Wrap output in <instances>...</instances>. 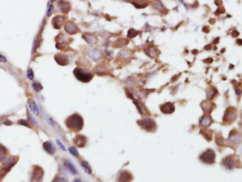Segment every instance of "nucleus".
Here are the masks:
<instances>
[{"label": "nucleus", "mask_w": 242, "mask_h": 182, "mask_svg": "<svg viewBox=\"0 0 242 182\" xmlns=\"http://www.w3.org/2000/svg\"><path fill=\"white\" fill-rule=\"evenodd\" d=\"M4 124L7 125H10L12 124V122H11L10 121H9V120H7V121H5L4 123Z\"/></svg>", "instance_id": "nucleus-46"}, {"label": "nucleus", "mask_w": 242, "mask_h": 182, "mask_svg": "<svg viewBox=\"0 0 242 182\" xmlns=\"http://www.w3.org/2000/svg\"><path fill=\"white\" fill-rule=\"evenodd\" d=\"M65 167L67 168V170L70 172V173H71L73 175H75V174H77V171L75 168V166L73 165V164L71 162V161L70 160H67L65 162Z\"/></svg>", "instance_id": "nucleus-27"}, {"label": "nucleus", "mask_w": 242, "mask_h": 182, "mask_svg": "<svg viewBox=\"0 0 242 182\" xmlns=\"http://www.w3.org/2000/svg\"><path fill=\"white\" fill-rule=\"evenodd\" d=\"M73 182H84V181H82V180L80 179H75L74 181H73Z\"/></svg>", "instance_id": "nucleus-49"}, {"label": "nucleus", "mask_w": 242, "mask_h": 182, "mask_svg": "<svg viewBox=\"0 0 242 182\" xmlns=\"http://www.w3.org/2000/svg\"><path fill=\"white\" fill-rule=\"evenodd\" d=\"M212 119L210 115L203 116L200 119V125L203 127H209L212 123Z\"/></svg>", "instance_id": "nucleus-20"}, {"label": "nucleus", "mask_w": 242, "mask_h": 182, "mask_svg": "<svg viewBox=\"0 0 242 182\" xmlns=\"http://www.w3.org/2000/svg\"><path fill=\"white\" fill-rule=\"evenodd\" d=\"M33 88H34V90L36 91V92H39L43 90V87L41 84L37 82H35L33 83Z\"/></svg>", "instance_id": "nucleus-34"}, {"label": "nucleus", "mask_w": 242, "mask_h": 182, "mask_svg": "<svg viewBox=\"0 0 242 182\" xmlns=\"http://www.w3.org/2000/svg\"><path fill=\"white\" fill-rule=\"evenodd\" d=\"M73 142L78 148H84L87 144V138L83 135H77L75 136Z\"/></svg>", "instance_id": "nucleus-9"}, {"label": "nucleus", "mask_w": 242, "mask_h": 182, "mask_svg": "<svg viewBox=\"0 0 242 182\" xmlns=\"http://www.w3.org/2000/svg\"><path fill=\"white\" fill-rule=\"evenodd\" d=\"M28 107H29L31 111L33 112V113L35 114V115H36V116H38V114H39L38 106L34 99H32V98H28Z\"/></svg>", "instance_id": "nucleus-21"}, {"label": "nucleus", "mask_w": 242, "mask_h": 182, "mask_svg": "<svg viewBox=\"0 0 242 182\" xmlns=\"http://www.w3.org/2000/svg\"><path fill=\"white\" fill-rule=\"evenodd\" d=\"M73 74L77 80L84 83L90 82L94 77L92 72L80 67H76L73 71Z\"/></svg>", "instance_id": "nucleus-2"}, {"label": "nucleus", "mask_w": 242, "mask_h": 182, "mask_svg": "<svg viewBox=\"0 0 242 182\" xmlns=\"http://www.w3.org/2000/svg\"><path fill=\"white\" fill-rule=\"evenodd\" d=\"M202 31H204L205 33H209L210 32V27L206 26H204L202 28Z\"/></svg>", "instance_id": "nucleus-43"}, {"label": "nucleus", "mask_w": 242, "mask_h": 182, "mask_svg": "<svg viewBox=\"0 0 242 182\" xmlns=\"http://www.w3.org/2000/svg\"><path fill=\"white\" fill-rule=\"evenodd\" d=\"M7 154V150L4 146L0 144V162H3L5 160Z\"/></svg>", "instance_id": "nucleus-29"}, {"label": "nucleus", "mask_w": 242, "mask_h": 182, "mask_svg": "<svg viewBox=\"0 0 242 182\" xmlns=\"http://www.w3.org/2000/svg\"><path fill=\"white\" fill-rule=\"evenodd\" d=\"M232 36H233V37H236V36H238L239 35V33L237 31V30H234L233 32H232Z\"/></svg>", "instance_id": "nucleus-44"}, {"label": "nucleus", "mask_w": 242, "mask_h": 182, "mask_svg": "<svg viewBox=\"0 0 242 182\" xmlns=\"http://www.w3.org/2000/svg\"><path fill=\"white\" fill-rule=\"evenodd\" d=\"M153 7H154V8L155 9H156V10L160 11V12H162L163 11V9H165L164 8L163 5L162 4V3L160 2V1H156L154 4V5H153Z\"/></svg>", "instance_id": "nucleus-32"}, {"label": "nucleus", "mask_w": 242, "mask_h": 182, "mask_svg": "<svg viewBox=\"0 0 242 182\" xmlns=\"http://www.w3.org/2000/svg\"><path fill=\"white\" fill-rule=\"evenodd\" d=\"M219 40H220V38H217L216 39H214V43H215V44L218 43Z\"/></svg>", "instance_id": "nucleus-50"}, {"label": "nucleus", "mask_w": 242, "mask_h": 182, "mask_svg": "<svg viewBox=\"0 0 242 182\" xmlns=\"http://www.w3.org/2000/svg\"><path fill=\"white\" fill-rule=\"evenodd\" d=\"M129 41L127 39H124V38H120V39L117 40V41L114 43L113 46L115 48H121L123 47V46H127L128 44Z\"/></svg>", "instance_id": "nucleus-28"}, {"label": "nucleus", "mask_w": 242, "mask_h": 182, "mask_svg": "<svg viewBox=\"0 0 242 182\" xmlns=\"http://www.w3.org/2000/svg\"><path fill=\"white\" fill-rule=\"evenodd\" d=\"M137 123L141 128L147 132H155L157 129V125L154 119L150 118H145L137 121Z\"/></svg>", "instance_id": "nucleus-3"}, {"label": "nucleus", "mask_w": 242, "mask_h": 182, "mask_svg": "<svg viewBox=\"0 0 242 182\" xmlns=\"http://www.w3.org/2000/svg\"><path fill=\"white\" fill-rule=\"evenodd\" d=\"M133 4L134 5L136 8H144V7H146L147 6V4H145L143 1H141V3H139V1H136V2L133 3Z\"/></svg>", "instance_id": "nucleus-37"}, {"label": "nucleus", "mask_w": 242, "mask_h": 182, "mask_svg": "<svg viewBox=\"0 0 242 182\" xmlns=\"http://www.w3.org/2000/svg\"><path fill=\"white\" fill-rule=\"evenodd\" d=\"M201 133H202L203 136L208 140H211L212 138V133L211 131H208L207 129H202L200 131Z\"/></svg>", "instance_id": "nucleus-30"}, {"label": "nucleus", "mask_w": 242, "mask_h": 182, "mask_svg": "<svg viewBox=\"0 0 242 182\" xmlns=\"http://www.w3.org/2000/svg\"><path fill=\"white\" fill-rule=\"evenodd\" d=\"M88 55L92 60H94L95 61H99L102 57V53L101 50L97 49V48H94V49L90 50L88 52Z\"/></svg>", "instance_id": "nucleus-15"}, {"label": "nucleus", "mask_w": 242, "mask_h": 182, "mask_svg": "<svg viewBox=\"0 0 242 182\" xmlns=\"http://www.w3.org/2000/svg\"><path fill=\"white\" fill-rule=\"evenodd\" d=\"M229 140L230 142L234 143V144H239L241 142V135L238 133L237 130L234 129L230 132Z\"/></svg>", "instance_id": "nucleus-11"}, {"label": "nucleus", "mask_w": 242, "mask_h": 182, "mask_svg": "<svg viewBox=\"0 0 242 182\" xmlns=\"http://www.w3.org/2000/svg\"><path fill=\"white\" fill-rule=\"evenodd\" d=\"M205 62V63H212V61H213V60L212 59V58H208V59H206V60H203Z\"/></svg>", "instance_id": "nucleus-45"}, {"label": "nucleus", "mask_w": 242, "mask_h": 182, "mask_svg": "<svg viewBox=\"0 0 242 182\" xmlns=\"http://www.w3.org/2000/svg\"><path fill=\"white\" fill-rule=\"evenodd\" d=\"M237 110L234 107L230 106L226 108L223 116V122L226 124H230L237 119Z\"/></svg>", "instance_id": "nucleus-4"}, {"label": "nucleus", "mask_w": 242, "mask_h": 182, "mask_svg": "<svg viewBox=\"0 0 242 182\" xmlns=\"http://www.w3.org/2000/svg\"><path fill=\"white\" fill-rule=\"evenodd\" d=\"M82 38L86 40L88 43L90 44H94L96 43L97 42V38L94 35L90 34H85L83 35Z\"/></svg>", "instance_id": "nucleus-25"}, {"label": "nucleus", "mask_w": 242, "mask_h": 182, "mask_svg": "<svg viewBox=\"0 0 242 182\" xmlns=\"http://www.w3.org/2000/svg\"><path fill=\"white\" fill-rule=\"evenodd\" d=\"M160 111L164 114H170L175 111V106L171 102H166L160 106Z\"/></svg>", "instance_id": "nucleus-7"}, {"label": "nucleus", "mask_w": 242, "mask_h": 182, "mask_svg": "<svg viewBox=\"0 0 242 182\" xmlns=\"http://www.w3.org/2000/svg\"><path fill=\"white\" fill-rule=\"evenodd\" d=\"M34 72L32 71L31 69H28V72H27V77L30 79V80H32L34 79Z\"/></svg>", "instance_id": "nucleus-39"}, {"label": "nucleus", "mask_w": 242, "mask_h": 182, "mask_svg": "<svg viewBox=\"0 0 242 182\" xmlns=\"http://www.w3.org/2000/svg\"><path fill=\"white\" fill-rule=\"evenodd\" d=\"M65 123L69 130L73 132H78L82 129L83 125H84V121L80 114L74 113L70 116L65 120Z\"/></svg>", "instance_id": "nucleus-1"}, {"label": "nucleus", "mask_w": 242, "mask_h": 182, "mask_svg": "<svg viewBox=\"0 0 242 182\" xmlns=\"http://www.w3.org/2000/svg\"><path fill=\"white\" fill-rule=\"evenodd\" d=\"M224 50H225V49H222V50H221V53H223V52L224 51Z\"/></svg>", "instance_id": "nucleus-52"}, {"label": "nucleus", "mask_w": 242, "mask_h": 182, "mask_svg": "<svg viewBox=\"0 0 242 182\" xmlns=\"http://www.w3.org/2000/svg\"><path fill=\"white\" fill-rule=\"evenodd\" d=\"M58 6L60 10L64 13H67V12H68L70 9V4L69 2H67V1H60L58 3Z\"/></svg>", "instance_id": "nucleus-23"}, {"label": "nucleus", "mask_w": 242, "mask_h": 182, "mask_svg": "<svg viewBox=\"0 0 242 182\" xmlns=\"http://www.w3.org/2000/svg\"><path fill=\"white\" fill-rule=\"evenodd\" d=\"M7 62V58H6L4 56H3L2 55H1V54H0V63H6Z\"/></svg>", "instance_id": "nucleus-42"}, {"label": "nucleus", "mask_w": 242, "mask_h": 182, "mask_svg": "<svg viewBox=\"0 0 242 182\" xmlns=\"http://www.w3.org/2000/svg\"><path fill=\"white\" fill-rule=\"evenodd\" d=\"M131 55H132V52L131 50L124 49L120 51L119 57L122 60H127L131 57Z\"/></svg>", "instance_id": "nucleus-26"}, {"label": "nucleus", "mask_w": 242, "mask_h": 182, "mask_svg": "<svg viewBox=\"0 0 242 182\" xmlns=\"http://www.w3.org/2000/svg\"><path fill=\"white\" fill-rule=\"evenodd\" d=\"M139 33L140 32L138 31L135 30V29H133V28H131V29H129V31H128L127 36L129 38H133V37H136L137 35L139 34Z\"/></svg>", "instance_id": "nucleus-33"}, {"label": "nucleus", "mask_w": 242, "mask_h": 182, "mask_svg": "<svg viewBox=\"0 0 242 182\" xmlns=\"http://www.w3.org/2000/svg\"><path fill=\"white\" fill-rule=\"evenodd\" d=\"M236 94H238V95H240V94H241V90H236Z\"/></svg>", "instance_id": "nucleus-51"}, {"label": "nucleus", "mask_w": 242, "mask_h": 182, "mask_svg": "<svg viewBox=\"0 0 242 182\" xmlns=\"http://www.w3.org/2000/svg\"><path fill=\"white\" fill-rule=\"evenodd\" d=\"M64 19H65V17L63 16H60V15L53 17L51 21V24L53 25V28L55 29L61 28L63 24Z\"/></svg>", "instance_id": "nucleus-13"}, {"label": "nucleus", "mask_w": 242, "mask_h": 182, "mask_svg": "<svg viewBox=\"0 0 242 182\" xmlns=\"http://www.w3.org/2000/svg\"><path fill=\"white\" fill-rule=\"evenodd\" d=\"M133 104L136 105V108H138L139 112L141 113V116H144V115H146V114H149L148 109H147V108L145 106L144 103L139 101L134 100L133 101Z\"/></svg>", "instance_id": "nucleus-17"}, {"label": "nucleus", "mask_w": 242, "mask_h": 182, "mask_svg": "<svg viewBox=\"0 0 242 182\" xmlns=\"http://www.w3.org/2000/svg\"><path fill=\"white\" fill-rule=\"evenodd\" d=\"M53 4H51L48 6V11H47V15L48 16H50L51 15L52 12H53Z\"/></svg>", "instance_id": "nucleus-40"}, {"label": "nucleus", "mask_w": 242, "mask_h": 182, "mask_svg": "<svg viewBox=\"0 0 242 182\" xmlns=\"http://www.w3.org/2000/svg\"><path fill=\"white\" fill-rule=\"evenodd\" d=\"M56 142H57L58 145V146L60 147V148H61L62 150H63V151H66V149H65V146H64V145H63V144H62V143L61 142V141L58 140H56Z\"/></svg>", "instance_id": "nucleus-41"}, {"label": "nucleus", "mask_w": 242, "mask_h": 182, "mask_svg": "<svg viewBox=\"0 0 242 182\" xmlns=\"http://www.w3.org/2000/svg\"><path fill=\"white\" fill-rule=\"evenodd\" d=\"M216 154L214 150L208 149L205 151L200 157V160L202 162L208 164H212L215 162Z\"/></svg>", "instance_id": "nucleus-5"}, {"label": "nucleus", "mask_w": 242, "mask_h": 182, "mask_svg": "<svg viewBox=\"0 0 242 182\" xmlns=\"http://www.w3.org/2000/svg\"><path fill=\"white\" fill-rule=\"evenodd\" d=\"M70 153L72 155H73L75 157H79V152L76 149V148H75V147H70V148H69L68 149Z\"/></svg>", "instance_id": "nucleus-35"}, {"label": "nucleus", "mask_w": 242, "mask_h": 182, "mask_svg": "<svg viewBox=\"0 0 242 182\" xmlns=\"http://www.w3.org/2000/svg\"><path fill=\"white\" fill-rule=\"evenodd\" d=\"M81 166H82V167L84 169L85 172H86V173H88V174H91L92 173V169H91L90 164H89L88 162H85V161H82L81 162Z\"/></svg>", "instance_id": "nucleus-31"}, {"label": "nucleus", "mask_w": 242, "mask_h": 182, "mask_svg": "<svg viewBox=\"0 0 242 182\" xmlns=\"http://www.w3.org/2000/svg\"><path fill=\"white\" fill-rule=\"evenodd\" d=\"M54 58H55L56 63L60 65H67L69 64V60L67 59V57L65 55H64V54H56Z\"/></svg>", "instance_id": "nucleus-14"}, {"label": "nucleus", "mask_w": 242, "mask_h": 182, "mask_svg": "<svg viewBox=\"0 0 242 182\" xmlns=\"http://www.w3.org/2000/svg\"><path fill=\"white\" fill-rule=\"evenodd\" d=\"M43 170L41 168L36 166L34 170V174L32 175V181L34 182H41L43 178Z\"/></svg>", "instance_id": "nucleus-12"}, {"label": "nucleus", "mask_w": 242, "mask_h": 182, "mask_svg": "<svg viewBox=\"0 0 242 182\" xmlns=\"http://www.w3.org/2000/svg\"><path fill=\"white\" fill-rule=\"evenodd\" d=\"M18 124L21 125H24V126H26V127H28V128H31L30 125H29V123H28V121H26V120H24V119H21V120H19V122H18Z\"/></svg>", "instance_id": "nucleus-36"}, {"label": "nucleus", "mask_w": 242, "mask_h": 182, "mask_svg": "<svg viewBox=\"0 0 242 182\" xmlns=\"http://www.w3.org/2000/svg\"><path fill=\"white\" fill-rule=\"evenodd\" d=\"M217 90L214 87H210L209 88L207 89L206 93H207V98L208 99L212 100L215 97L217 94Z\"/></svg>", "instance_id": "nucleus-24"}, {"label": "nucleus", "mask_w": 242, "mask_h": 182, "mask_svg": "<svg viewBox=\"0 0 242 182\" xmlns=\"http://www.w3.org/2000/svg\"><path fill=\"white\" fill-rule=\"evenodd\" d=\"M43 149L45 150L46 152H48V154H53L55 152V148L54 147L53 143H52L51 141H46V142H44L43 145Z\"/></svg>", "instance_id": "nucleus-19"}, {"label": "nucleus", "mask_w": 242, "mask_h": 182, "mask_svg": "<svg viewBox=\"0 0 242 182\" xmlns=\"http://www.w3.org/2000/svg\"><path fill=\"white\" fill-rule=\"evenodd\" d=\"M144 52L148 57L151 58L156 57L158 56V50L156 48L153 47V46H149V47L145 48Z\"/></svg>", "instance_id": "nucleus-22"}, {"label": "nucleus", "mask_w": 242, "mask_h": 182, "mask_svg": "<svg viewBox=\"0 0 242 182\" xmlns=\"http://www.w3.org/2000/svg\"><path fill=\"white\" fill-rule=\"evenodd\" d=\"M241 40H242L241 39H238L237 40V43L238 44H239V46H240L242 45V41H241Z\"/></svg>", "instance_id": "nucleus-48"}, {"label": "nucleus", "mask_w": 242, "mask_h": 182, "mask_svg": "<svg viewBox=\"0 0 242 182\" xmlns=\"http://www.w3.org/2000/svg\"><path fill=\"white\" fill-rule=\"evenodd\" d=\"M222 164H223L224 166H225L226 168H227L228 169H232L233 168L235 167L236 166L235 161H234V159L232 158L231 156L224 158L223 161H222Z\"/></svg>", "instance_id": "nucleus-18"}, {"label": "nucleus", "mask_w": 242, "mask_h": 182, "mask_svg": "<svg viewBox=\"0 0 242 182\" xmlns=\"http://www.w3.org/2000/svg\"><path fill=\"white\" fill-rule=\"evenodd\" d=\"M214 104L209 100H205L201 103V107H202L203 111L207 115H209L214 109Z\"/></svg>", "instance_id": "nucleus-8"}, {"label": "nucleus", "mask_w": 242, "mask_h": 182, "mask_svg": "<svg viewBox=\"0 0 242 182\" xmlns=\"http://www.w3.org/2000/svg\"><path fill=\"white\" fill-rule=\"evenodd\" d=\"M53 182H68V181L63 177H56L55 179L53 180Z\"/></svg>", "instance_id": "nucleus-38"}, {"label": "nucleus", "mask_w": 242, "mask_h": 182, "mask_svg": "<svg viewBox=\"0 0 242 182\" xmlns=\"http://www.w3.org/2000/svg\"><path fill=\"white\" fill-rule=\"evenodd\" d=\"M16 162H17V158L16 157H10L7 159V160H5V162H4L3 165L1 166V169L0 170V171H1L0 176H1V174L4 176L7 172L10 171V169L15 165Z\"/></svg>", "instance_id": "nucleus-6"}, {"label": "nucleus", "mask_w": 242, "mask_h": 182, "mask_svg": "<svg viewBox=\"0 0 242 182\" xmlns=\"http://www.w3.org/2000/svg\"><path fill=\"white\" fill-rule=\"evenodd\" d=\"M211 46L210 44H209V45H207V46H205V50H210L211 48H212V47H211Z\"/></svg>", "instance_id": "nucleus-47"}, {"label": "nucleus", "mask_w": 242, "mask_h": 182, "mask_svg": "<svg viewBox=\"0 0 242 182\" xmlns=\"http://www.w3.org/2000/svg\"><path fill=\"white\" fill-rule=\"evenodd\" d=\"M65 31L70 35L77 34V32H79V28H77L76 25L74 23H73L72 21H68V22H67L65 24Z\"/></svg>", "instance_id": "nucleus-10"}, {"label": "nucleus", "mask_w": 242, "mask_h": 182, "mask_svg": "<svg viewBox=\"0 0 242 182\" xmlns=\"http://www.w3.org/2000/svg\"><path fill=\"white\" fill-rule=\"evenodd\" d=\"M133 179L132 175L127 171L121 172L118 178V182H131Z\"/></svg>", "instance_id": "nucleus-16"}]
</instances>
